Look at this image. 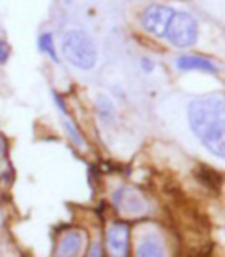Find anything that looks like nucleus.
Segmentation results:
<instances>
[{"label":"nucleus","mask_w":225,"mask_h":257,"mask_svg":"<svg viewBox=\"0 0 225 257\" xmlns=\"http://www.w3.org/2000/svg\"><path fill=\"white\" fill-rule=\"evenodd\" d=\"M188 123L210 153L225 156V103L220 96L193 100L188 105Z\"/></svg>","instance_id":"obj_1"},{"label":"nucleus","mask_w":225,"mask_h":257,"mask_svg":"<svg viewBox=\"0 0 225 257\" xmlns=\"http://www.w3.org/2000/svg\"><path fill=\"white\" fill-rule=\"evenodd\" d=\"M62 51L66 60L83 71L94 68L97 62L96 43L91 36L82 30H71L65 34L62 40Z\"/></svg>","instance_id":"obj_2"},{"label":"nucleus","mask_w":225,"mask_h":257,"mask_svg":"<svg viewBox=\"0 0 225 257\" xmlns=\"http://www.w3.org/2000/svg\"><path fill=\"white\" fill-rule=\"evenodd\" d=\"M197 33V22L191 14L174 13L168 23L165 36L176 48H188L196 43Z\"/></svg>","instance_id":"obj_3"},{"label":"nucleus","mask_w":225,"mask_h":257,"mask_svg":"<svg viewBox=\"0 0 225 257\" xmlns=\"http://www.w3.org/2000/svg\"><path fill=\"white\" fill-rule=\"evenodd\" d=\"M174 10L164 5H150L142 14V27L156 37H164Z\"/></svg>","instance_id":"obj_4"},{"label":"nucleus","mask_w":225,"mask_h":257,"mask_svg":"<svg viewBox=\"0 0 225 257\" xmlns=\"http://www.w3.org/2000/svg\"><path fill=\"white\" fill-rule=\"evenodd\" d=\"M113 202L118 205V208L124 214L136 216L145 211V200L144 197L134 191L133 188H121L113 194Z\"/></svg>","instance_id":"obj_5"},{"label":"nucleus","mask_w":225,"mask_h":257,"mask_svg":"<svg viewBox=\"0 0 225 257\" xmlns=\"http://www.w3.org/2000/svg\"><path fill=\"white\" fill-rule=\"evenodd\" d=\"M130 243V228L125 223L111 225L106 234V245L111 257H127Z\"/></svg>","instance_id":"obj_6"},{"label":"nucleus","mask_w":225,"mask_h":257,"mask_svg":"<svg viewBox=\"0 0 225 257\" xmlns=\"http://www.w3.org/2000/svg\"><path fill=\"white\" fill-rule=\"evenodd\" d=\"M177 68L182 69V71H191V69H199V71L204 73H217V68L207 59L199 57V56H182L179 57L176 62Z\"/></svg>","instance_id":"obj_7"},{"label":"nucleus","mask_w":225,"mask_h":257,"mask_svg":"<svg viewBox=\"0 0 225 257\" xmlns=\"http://www.w3.org/2000/svg\"><path fill=\"white\" fill-rule=\"evenodd\" d=\"M80 248H82V236L76 231H71L62 239L57 249V257H77Z\"/></svg>","instance_id":"obj_8"},{"label":"nucleus","mask_w":225,"mask_h":257,"mask_svg":"<svg viewBox=\"0 0 225 257\" xmlns=\"http://www.w3.org/2000/svg\"><path fill=\"white\" fill-rule=\"evenodd\" d=\"M136 257H165V252L159 242L150 239L139 245Z\"/></svg>","instance_id":"obj_9"},{"label":"nucleus","mask_w":225,"mask_h":257,"mask_svg":"<svg viewBox=\"0 0 225 257\" xmlns=\"http://www.w3.org/2000/svg\"><path fill=\"white\" fill-rule=\"evenodd\" d=\"M39 50L47 53L54 62H59L56 48H54V42H53V34L51 33H45L39 37Z\"/></svg>","instance_id":"obj_10"},{"label":"nucleus","mask_w":225,"mask_h":257,"mask_svg":"<svg viewBox=\"0 0 225 257\" xmlns=\"http://www.w3.org/2000/svg\"><path fill=\"white\" fill-rule=\"evenodd\" d=\"M96 108H97V112L100 114V117L108 120L113 117V112H115V106H113L111 100L105 96H99L97 100H96Z\"/></svg>","instance_id":"obj_11"},{"label":"nucleus","mask_w":225,"mask_h":257,"mask_svg":"<svg viewBox=\"0 0 225 257\" xmlns=\"http://www.w3.org/2000/svg\"><path fill=\"white\" fill-rule=\"evenodd\" d=\"M63 126H65L66 131H68L71 140H73V142H74L76 145H82V144H83V142H82V137H80V134H79V131L76 130V126H74L70 120H66V122L63 123Z\"/></svg>","instance_id":"obj_12"},{"label":"nucleus","mask_w":225,"mask_h":257,"mask_svg":"<svg viewBox=\"0 0 225 257\" xmlns=\"http://www.w3.org/2000/svg\"><path fill=\"white\" fill-rule=\"evenodd\" d=\"M10 57V45L4 40H0V65H4Z\"/></svg>","instance_id":"obj_13"},{"label":"nucleus","mask_w":225,"mask_h":257,"mask_svg":"<svg viewBox=\"0 0 225 257\" xmlns=\"http://www.w3.org/2000/svg\"><path fill=\"white\" fill-rule=\"evenodd\" d=\"M142 68L145 69L147 73H151V71H153V68H154V63H153L150 59H144V60H142Z\"/></svg>","instance_id":"obj_14"},{"label":"nucleus","mask_w":225,"mask_h":257,"mask_svg":"<svg viewBox=\"0 0 225 257\" xmlns=\"http://www.w3.org/2000/svg\"><path fill=\"white\" fill-rule=\"evenodd\" d=\"M54 99H56V102L59 103V106L62 108V111L65 112V105H63V102H62V99H60V96H57V94H56V97H54Z\"/></svg>","instance_id":"obj_15"},{"label":"nucleus","mask_w":225,"mask_h":257,"mask_svg":"<svg viewBox=\"0 0 225 257\" xmlns=\"http://www.w3.org/2000/svg\"><path fill=\"white\" fill-rule=\"evenodd\" d=\"M93 257H99V251H97V246H94V251H93V254H91Z\"/></svg>","instance_id":"obj_16"}]
</instances>
